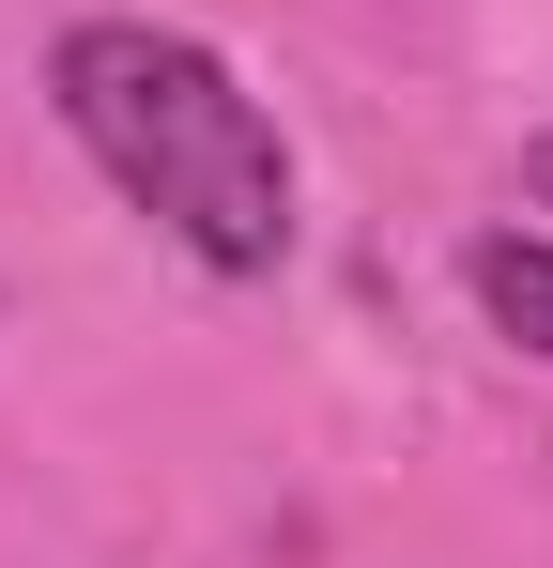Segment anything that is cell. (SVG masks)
<instances>
[{
	"label": "cell",
	"instance_id": "cell-1",
	"mask_svg": "<svg viewBox=\"0 0 553 568\" xmlns=\"http://www.w3.org/2000/svg\"><path fill=\"white\" fill-rule=\"evenodd\" d=\"M47 93L78 123V154L170 231L200 277H276L292 262V139L276 108L200 47V31H154V16H78L47 47Z\"/></svg>",
	"mask_w": 553,
	"mask_h": 568
},
{
	"label": "cell",
	"instance_id": "cell-2",
	"mask_svg": "<svg viewBox=\"0 0 553 568\" xmlns=\"http://www.w3.org/2000/svg\"><path fill=\"white\" fill-rule=\"evenodd\" d=\"M476 307H492V338H523V354H553V231H476Z\"/></svg>",
	"mask_w": 553,
	"mask_h": 568
},
{
	"label": "cell",
	"instance_id": "cell-3",
	"mask_svg": "<svg viewBox=\"0 0 553 568\" xmlns=\"http://www.w3.org/2000/svg\"><path fill=\"white\" fill-rule=\"evenodd\" d=\"M539 200H553V139H539Z\"/></svg>",
	"mask_w": 553,
	"mask_h": 568
}]
</instances>
